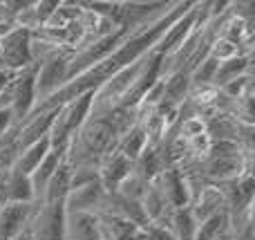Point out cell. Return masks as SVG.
<instances>
[{
    "label": "cell",
    "instance_id": "obj_1",
    "mask_svg": "<svg viewBox=\"0 0 255 240\" xmlns=\"http://www.w3.org/2000/svg\"><path fill=\"white\" fill-rule=\"evenodd\" d=\"M29 240H65V207L63 202H38L27 227Z\"/></svg>",
    "mask_w": 255,
    "mask_h": 240
},
{
    "label": "cell",
    "instance_id": "obj_2",
    "mask_svg": "<svg viewBox=\"0 0 255 240\" xmlns=\"http://www.w3.org/2000/svg\"><path fill=\"white\" fill-rule=\"evenodd\" d=\"M0 65L11 72H22L31 61V31L13 25L4 36H0Z\"/></svg>",
    "mask_w": 255,
    "mask_h": 240
},
{
    "label": "cell",
    "instance_id": "obj_3",
    "mask_svg": "<svg viewBox=\"0 0 255 240\" xmlns=\"http://www.w3.org/2000/svg\"><path fill=\"white\" fill-rule=\"evenodd\" d=\"M72 52H61L54 58L40 63L38 72H36V88H34V108L45 103L52 94H56L63 85L67 83V63H70ZM31 108V110H34Z\"/></svg>",
    "mask_w": 255,
    "mask_h": 240
},
{
    "label": "cell",
    "instance_id": "obj_4",
    "mask_svg": "<svg viewBox=\"0 0 255 240\" xmlns=\"http://www.w3.org/2000/svg\"><path fill=\"white\" fill-rule=\"evenodd\" d=\"M36 72H38V65H29L27 70L18 72L16 79H13L11 85V112H13V121L22 124V121L29 117L31 108H34V88H36Z\"/></svg>",
    "mask_w": 255,
    "mask_h": 240
},
{
    "label": "cell",
    "instance_id": "obj_5",
    "mask_svg": "<svg viewBox=\"0 0 255 240\" xmlns=\"http://www.w3.org/2000/svg\"><path fill=\"white\" fill-rule=\"evenodd\" d=\"M38 202H7L0 207V240H16L27 234L29 220Z\"/></svg>",
    "mask_w": 255,
    "mask_h": 240
},
{
    "label": "cell",
    "instance_id": "obj_6",
    "mask_svg": "<svg viewBox=\"0 0 255 240\" xmlns=\"http://www.w3.org/2000/svg\"><path fill=\"white\" fill-rule=\"evenodd\" d=\"M106 189L101 187V182H92V184H85L81 189H72L67 193L65 202V214H101L103 205H106Z\"/></svg>",
    "mask_w": 255,
    "mask_h": 240
},
{
    "label": "cell",
    "instance_id": "obj_7",
    "mask_svg": "<svg viewBox=\"0 0 255 240\" xmlns=\"http://www.w3.org/2000/svg\"><path fill=\"white\" fill-rule=\"evenodd\" d=\"M152 184L161 191L163 200L168 202L170 209H181V207L190 205V193L186 178L179 169H163L157 178L152 180Z\"/></svg>",
    "mask_w": 255,
    "mask_h": 240
},
{
    "label": "cell",
    "instance_id": "obj_8",
    "mask_svg": "<svg viewBox=\"0 0 255 240\" xmlns=\"http://www.w3.org/2000/svg\"><path fill=\"white\" fill-rule=\"evenodd\" d=\"M188 209H190V214H193V218L197 220V225L204 223V220H208L211 216H217V214H222V211H226L224 191H222L217 184H204L202 191L190 200Z\"/></svg>",
    "mask_w": 255,
    "mask_h": 240
},
{
    "label": "cell",
    "instance_id": "obj_9",
    "mask_svg": "<svg viewBox=\"0 0 255 240\" xmlns=\"http://www.w3.org/2000/svg\"><path fill=\"white\" fill-rule=\"evenodd\" d=\"M130 173H132V162L126 160L119 151H115L108 157H103L101 166H99V182L106 189V193H117L119 184Z\"/></svg>",
    "mask_w": 255,
    "mask_h": 240
},
{
    "label": "cell",
    "instance_id": "obj_10",
    "mask_svg": "<svg viewBox=\"0 0 255 240\" xmlns=\"http://www.w3.org/2000/svg\"><path fill=\"white\" fill-rule=\"evenodd\" d=\"M67 146H56L45 155V160L38 164V169L29 175V182H31V191H34V202H43L45 196V187L47 182L52 180V175L56 173V169L61 166L63 157H65Z\"/></svg>",
    "mask_w": 255,
    "mask_h": 240
},
{
    "label": "cell",
    "instance_id": "obj_11",
    "mask_svg": "<svg viewBox=\"0 0 255 240\" xmlns=\"http://www.w3.org/2000/svg\"><path fill=\"white\" fill-rule=\"evenodd\" d=\"M65 240H103L97 214H65Z\"/></svg>",
    "mask_w": 255,
    "mask_h": 240
},
{
    "label": "cell",
    "instance_id": "obj_12",
    "mask_svg": "<svg viewBox=\"0 0 255 240\" xmlns=\"http://www.w3.org/2000/svg\"><path fill=\"white\" fill-rule=\"evenodd\" d=\"M99 223H101L103 240H139L143 236V229L119 216L103 214L99 216Z\"/></svg>",
    "mask_w": 255,
    "mask_h": 240
},
{
    "label": "cell",
    "instance_id": "obj_13",
    "mask_svg": "<svg viewBox=\"0 0 255 240\" xmlns=\"http://www.w3.org/2000/svg\"><path fill=\"white\" fill-rule=\"evenodd\" d=\"M163 81V97L159 106L166 108H179L181 103L188 99L190 92V76L188 72H175V74L166 76Z\"/></svg>",
    "mask_w": 255,
    "mask_h": 240
},
{
    "label": "cell",
    "instance_id": "obj_14",
    "mask_svg": "<svg viewBox=\"0 0 255 240\" xmlns=\"http://www.w3.org/2000/svg\"><path fill=\"white\" fill-rule=\"evenodd\" d=\"M49 151H52V142H49V137H43L40 142L31 144V146L22 148V151L18 153L16 164H13L11 171L22 173V175H27V178H29V175L38 169V164L45 160V155H47Z\"/></svg>",
    "mask_w": 255,
    "mask_h": 240
},
{
    "label": "cell",
    "instance_id": "obj_15",
    "mask_svg": "<svg viewBox=\"0 0 255 240\" xmlns=\"http://www.w3.org/2000/svg\"><path fill=\"white\" fill-rule=\"evenodd\" d=\"M161 227H166L168 232L175 236V240H195L197 234V220L193 218L188 207L181 209H172L170 216L161 223Z\"/></svg>",
    "mask_w": 255,
    "mask_h": 240
},
{
    "label": "cell",
    "instance_id": "obj_16",
    "mask_svg": "<svg viewBox=\"0 0 255 240\" xmlns=\"http://www.w3.org/2000/svg\"><path fill=\"white\" fill-rule=\"evenodd\" d=\"M70 180H72V166L63 157L61 166L56 169V173L52 175V180L45 187L43 202L45 205H54V202H65L67 193H70Z\"/></svg>",
    "mask_w": 255,
    "mask_h": 240
},
{
    "label": "cell",
    "instance_id": "obj_17",
    "mask_svg": "<svg viewBox=\"0 0 255 240\" xmlns=\"http://www.w3.org/2000/svg\"><path fill=\"white\" fill-rule=\"evenodd\" d=\"M244 74H253V56H235L231 61L220 63L215 72V79H213V85L222 88L224 83H229V81L244 76Z\"/></svg>",
    "mask_w": 255,
    "mask_h": 240
},
{
    "label": "cell",
    "instance_id": "obj_18",
    "mask_svg": "<svg viewBox=\"0 0 255 240\" xmlns=\"http://www.w3.org/2000/svg\"><path fill=\"white\" fill-rule=\"evenodd\" d=\"M145 146H148V139H145L143 128H141L139 124H134L126 135H121L119 144H117V151H119L126 160L134 162L136 157L145 151Z\"/></svg>",
    "mask_w": 255,
    "mask_h": 240
},
{
    "label": "cell",
    "instance_id": "obj_19",
    "mask_svg": "<svg viewBox=\"0 0 255 240\" xmlns=\"http://www.w3.org/2000/svg\"><path fill=\"white\" fill-rule=\"evenodd\" d=\"M20 153V144H18V126H13L11 130L0 137V173H7L13 169L16 157Z\"/></svg>",
    "mask_w": 255,
    "mask_h": 240
},
{
    "label": "cell",
    "instance_id": "obj_20",
    "mask_svg": "<svg viewBox=\"0 0 255 240\" xmlns=\"http://www.w3.org/2000/svg\"><path fill=\"white\" fill-rule=\"evenodd\" d=\"M220 63L213 56H206L193 72H190V88H199V85H213V79H215V72Z\"/></svg>",
    "mask_w": 255,
    "mask_h": 240
},
{
    "label": "cell",
    "instance_id": "obj_21",
    "mask_svg": "<svg viewBox=\"0 0 255 240\" xmlns=\"http://www.w3.org/2000/svg\"><path fill=\"white\" fill-rule=\"evenodd\" d=\"M208 56H213L217 63H224V61H231V58H235V56H242V52H240V45L231 43V40H226V38H215L211 43Z\"/></svg>",
    "mask_w": 255,
    "mask_h": 240
},
{
    "label": "cell",
    "instance_id": "obj_22",
    "mask_svg": "<svg viewBox=\"0 0 255 240\" xmlns=\"http://www.w3.org/2000/svg\"><path fill=\"white\" fill-rule=\"evenodd\" d=\"M143 236L145 240H175V236L166 227H161V225H148L143 229Z\"/></svg>",
    "mask_w": 255,
    "mask_h": 240
},
{
    "label": "cell",
    "instance_id": "obj_23",
    "mask_svg": "<svg viewBox=\"0 0 255 240\" xmlns=\"http://www.w3.org/2000/svg\"><path fill=\"white\" fill-rule=\"evenodd\" d=\"M13 126H16V121H13L11 108H0V137H2L7 130H11Z\"/></svg>",
    "mask_w": 255,
    "mask_h": 240
},
{
    "label": "cell",
    "instance_id": "obj_24",
    "mask_svg": "<svg viewBox=\"0 0 255 240\" xmlns=\"http://www.w3.org/2000/svg\"><path fill=\"white\" fill-rule=\"evenodd\" d=\"M16 74H18V72H11V70H7V67L0 65V94H2L4 90L11 85V81L16 79Z\"/></svg>",
    "mask_w": 255,
    "mask_h": 240
},
{
    "label": "cell",
    "instance_id": "obj_25",
    "mask_svg": "<svg viewBox=\"0 0 255 240\" xmlns=\"http://www.w3.org/2000/svg\"><path fill=\"white\" fill-rule=\"evenodd\" d=\"M139 240H145V236H141V238H139Z\"/></svg>",
    "mask_w": 255,
    "mask_h": 240
}]
</instances>
